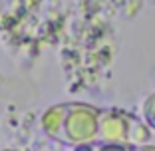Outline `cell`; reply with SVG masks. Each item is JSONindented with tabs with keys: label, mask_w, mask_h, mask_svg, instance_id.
I'll use <instances>...</instances> for the list:
<instances>
[{
	"label": "cell",
	"mask_w": 155,
	"mask_h": 151,
	"mask_svg": "<svg viewBox=\"0 0 155 151\" xmlns=\"http://www.w3.org/2000/svg\"><path fill=\"white\" fill-rule=\"evenodd\" d=\"M100 107L87 103H58L46 110L40 117L42 131L66 147L97 141Z\"/></svg>",
	"instance_id": "obj_1"
},
{
	"label": "cell",
	"mask_w": 155,
	"mask_h": 151,
	"mask_svg": "<svg viewBox=\"0 0 155 151\" xmlns=\"http://www.w3.org/2000/svg\"><path fill=\"white\" fill-rule=\"evenodd\" d=\"M97 139L141 145V143H149L151 127L137 115L123 111L119 107H100Z\"/></svg>",
	"instance_id": "obj_2"
},
{
	"label": "cell",
	"mask_w": 155,
	"mask_h": 151,
	"mask_svg": "<svg viewBox=\"0 0 155 151\" xmlns=\"http://www.w3.org/2000/svg\"><path fill=\"white\" fill-rule=\"evenodd\" d=\"M135 145H127V143H117V141H91L84 143V145L70 147V151H133Z\"/></svg>",
	"instance_id": "obj_3"
},
{
	"label": "cell",
	"mask_w": 155,
	"mask_h": 151,
	"mask_svg": "<svg viewBox=\"0 0 155 151\" xmlns=\"http://www.w3.org/2000/svg\"><path fill=\"white\" fill-rule=\"evenodd\" d=\"M143 121L155 131V94L149 96L143 103Z\"/></svg>",
	"instance_id": "obj_4"
},
{
	"label": "cell",
	"mask_w": 155,
	"mask_h": 151,
	"mask_svg": "<svg viewBox=\"0 0 155 151\" xmlns=\"http://www.w3.org/2000/svg\"><path fill=\"white\" fill-rule=\"evenodd\" d=\"M133 151H155V145H151V143H141V145L133 147Z\"/></svg>",
	"instance_id": "obj_5"
}]
</instances>
